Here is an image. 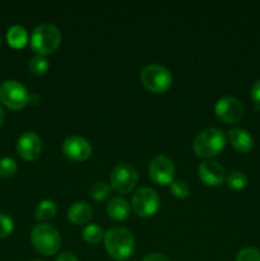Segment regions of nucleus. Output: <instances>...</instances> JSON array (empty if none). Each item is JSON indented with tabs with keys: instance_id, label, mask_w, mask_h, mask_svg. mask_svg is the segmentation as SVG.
I'll list each match as a JSON object with an SVG mask.
<instances>
[{
	"instance_id": "obj_1",
	"label": "nucleus",
	"mask_w": 260,
	"mask_h": 261,
	"mask_svg": "<svg viewBox=\"0 0 260 261\" xmlns=\"http://www.w3.org/2000/svg\"><path fill=\"white\" fill-rule=\"evenodd\" d=\"M105 246L110 256L116 260H126L132 256L135 240L132 232L124 227H112L103 236Z\"/></svg>"
},
{
	"instance_id": "obj_2",
	"label": "nucleus",
	"mask_w": 260,
	"mask_h": 261,
	"mask_svg": "<svg viewBox=\"0 0 260 261\" xmlns=\"http://www.w3.org/2000/svg\"><path fill=\"white\" fill-rule=\"evenodd\" d=\"M61 42V33L56 25L42 23L35 27L31 36V47L37 55H47L54 53Z\"/></svg>"
},
{
	"instance_id": "obj_3",
	"label": "nucleus",
	"mask_w": 260,
	"mask_h": 261,
	"mask_svg": "<svg viewBox=\"0 0 260 261\" xmlns=\"http://www.w3.org/2000/svg\"><path fill=\"white\" fill-rule=\"evenodd\" d=\"M33 246L42 255H54L61 246V237L58 229L51 224L41 223L33 227L31 232Z\"/></svg>"
},
{
	"instance_id": "obj_4",
	"label": "nucleus",
	"mask_w": 260,
	"mask_h": 261,
	"mask_svg": "<svg viewBox=\"0 0 260 261\" xmlns=\"http://www.w3.org/2000/svg\"><path fill=\"white\" fill-rule=\"evenodd\" d=\"M226 145V137L223 132L217 127H208L199 133L193 143L195 153L200 157H212L221 152Z\"/></svg>"
},
{
	"instance_id": "obj_5",
	"label": "nucleus",
	"mask_w": 260,
	"mask_h": 261,
	"mask_svg": "<svg viewBox=\"0 0 260 261\" xmlns=\"http://www.w3.org/2000/svg\"><path fill=\"white\" fill-rule=\"evenodd\" d=\"M140 81L148 91L154 92V93H162V92L167 91L172 84V74L166 66L150 64L142 70Z\"/></svg>"
},
{
	"instance_id": "obj_6",
	"label": "nucleus",
	"mask_w": 260,
	"mask_h": 261,
	"mask_svg": "<svg viewBox=\"0 0 260 261\" xmlns=\"http://www.w3.org/2000/svg\"><path fill=\"white\" fill-rule=\"evenodd\" d=\"M0 101L12 110H20L30 102L27 88L18 81H5L0 84Z\"/></svg>"
},
{
	"instance_id": "obj_7",
	"label": "nucleus",
	"mask_w": 260,
	"mask_h": 261,
	"mask_svg": "<svg viewBox=\"0 0 260 261\" xmlns=\"http://www.w3.org/2000/svg\"><path fill=\"white\" fill-rule=\"evenodd\" d=\"M111 186L117 193H129L135 188L138 182V171L132 163L122 162L119 163L112 170L110 176Z\"/></svg>"
},
{
	"instance_id": "obj_8",
	"label": "nucleus",
	"mask_w": 260,
	"mask_h": 261,
	"mask_svg": "<svg viewBox=\"0 0 260 261\" xmlns=\"http://www.w3.org/2000/svg\"><path fill=\"white\" fill-rule=\"evenodd\" d=\"M132 205L135 213L140 217L153 216L160 206V196L150 188H140L133 194Z\"/></svg>"
},
{
	"instance_id": "obj_9",
	"label": "nucleus",
	"mask_w": 260,
	"mask_h": 261,
	"mask_svg": "<svg viewBox=\"0 0 260 261\" xmlns=\"http://www.w3.org/2000/svg\"><path fill=\"white\" fill-rule=\"evenodd\" d=\"M148 173L157 185H167L173 181L175 166L168 157L162 154L154 155L148 165Z\"/></svg>"
},
{
	"instance_id": "obj_10",
	"label": "nucleus",
	"mask_w": 260,
	"mask_h": 261,
	"mask_svg": "<svg viewBox=\"0 0 260 261\" xmlns=\"http://www.w3.org/2000/svg\"><path fill=\"white\" fill-rule=\"evenodd\" d=\"M217 116L224 122H237L244 117L245 107L239 98L233 96H224L218 99L214 107Z\"/></svg>"
},
{
	"instance_id": "obj_11",
	"label": "nucleus",
	"mask_w": 260,
	"mask_h": 261,
	"mask_svg": "<svg viewBox=\"0 0 260 261\" xmlns=\"http://www.w3.org/2000/svg\"><path fill=\"white\" fill-rule=\"evenodd\" d=\"M63 152L71 161H86L92 154V145L86 138L73 135L64 140Z\"/></svg>"
},
{
	"instance_id": "obj_12",
	"label": "nucleus",
	"mask_w": 260,
	"mask_h": 261,
	"mask_svg": "<svg viewBox=\"0 0 260 261\" xmlns=\"http://www.w3.org/2000/svg\"><path fill=\"white\" fill-rule=\"evenodd\" d=\"M42 149L41 138L33 132H25L18 138L17 152L23 160L33 161L40 155Z\"/></svg>"
},
{
	"instance_id": "obj_13",
	"label": "nucleus",
	"mask_w": 260,
	"mask_h": 261,
	"mask_svg": "<svg viewBox=\"0 0 260 261\" xmlns=\"http://www.w3.org/2000/svg\"><path fill=\"white\" fill-rule=\"evenodd\" d=\"M198 175L208 186H219L224 180V168L216 161H203L198 167Z\"/></svg>"
},
{
	"instance_id": "obj_14",
	"label": "nucleus",
	"mask_w": 260,
	"mask_h": 261,
	"mask_svg": "<svg viewBox=\"0 0 260 261\" xmlns=\"http://www.w3.org/2000/svg\"><path fill=\"white\" fill-rule=\"evenodd\" d=\"M228 139L231 144L233 145L235 149L239 152L246 153L250 152L254 145V140L247 130L241 129V127H233L228 132Z\"/></svg>"
},
{
	"instance_id": "obj_15",
	"label": "nucleus",
	"mask_w": 260,
	"mask_h": 261,
	"mask_svg": "<svg viewBox=\"0 0 260 261\" xmlns=\"http://www.w3.org/2000/svg\"><path fill=\"white\" fill-rule=\"evenodd\" d=\"M93 216V209L86 201H76L68 209V218L75 224L88 223Z\"/></svg>"
},
{
	"instance_id": "obj_16",
	"label": "nucleus",
	"mask_w": 260,
	"mask_h": 261,
	"mask_svg": "<svg viewBox=\"0 0 260 261\" xmlns=\"http://www.w3.org/2000/svg\"><path fill=\"white\" fill-rule=\"evenodd\" d=\"M106 211L109 217H111L112 219L121 221V219H125L129 216V201H127L126 199L121 198V196H115V198H112L111 200L109 201Z\"/></svg>"
},
{
	"instance_id": "obj_17",
	"label": "nucleus",
	"mask_w": 260,
	"mask_h": 261,
	"mask_svg": "<svg viewBox=\"0 0 260 261\" xmlns=\"http://www.w3.org/2000/svg\"><path fill=\"white\" fill-rule=\"evenodd\" d=\"M7 41L12 47L14 48H22L23 46H25L28 41V35L27 31L22 25H12V27L8 30L7 33Z\"/></svg>"
},
{
	"instance_id": "obj_18",
	"label": "nucleus",
	"mask_w": 260,
	"mask_h": 261,
	"mask_svg": "<svg viewBox=\"0 0 260 261\" xmlns=\"http://www.w3.org/2000/svg\"><path fill=\"white\" fill-rule=\"evenodd\" d=\"M56 211H58L56 204L53 200L46 199V200L41 201L37 205V208H36V218L40 219V221H47V219H51L55 217Z\"/></svg>"
},
{
	"instance_id": "obj_19",
	"label": "nucleus",
	"mask_w": 260,
	"mask_h": 261,
	"mask_svg": "<svg viewBox=\"0 0 260 261\" xmlns=\"http://www.w3.org/2000/svg\"><path fill=\"white\" fill-rule=\"evenodd\" d=\"M103 236H105L103 231H102L101 227L96 223L88 224V226L84 227L83 229V239L86 240L88 244H92V245L98 244V242L103 239Z\"/></svg>"
},
{
	"instance_id": "obj_20",
	"label": "nucleus",
	"mask_w": 260,
	"mask_h": 261,
	"mask_svg": "<svg viewBox=\"0 0 260 261\" xmlns=\"http://www.w3.org/2000/svg\"><path fill=\"white\" fill-rule=\"evenodd\" d=\"M28 69L35 75H42L48 69V61L43 55H36L28 63Z\"/></svg>"
},
{
	"instance_id": "obj_21",
	"label": "nucleus",
	"mask_w": 260,
	"mask_h": 261,
	"mask_svg": "<svg viewBox=\"0 0 260 261\" xmlns=\"http://www.w3.org/2000/svg\"><path fill=\"white\" fill-rule=\"evenodd\" d=\"M227 184L233 190H241L247 185V176L241 171H232L227 176Z\"/></svg>"
},
{
	"instance_id": "obj_22",
	"label": "nucleus",
	"mask_w": 260,
	"mask_h": 261,
	"mask_svg": "<svg viewBox=\"0 0 260 261\" xmlns=\"http://www.w3.org/2000/svg\"><path fill=\"white\" fill-rule=\"evenodd\" d=\"M18 165L15 160L5 157L0 160V177H12L17 172Z\"/></svg>"
},
{
	"instance_id": "obj_23",
	"label": "nucleus",
	"mask_w": 260,
	"mask_h": 261,
	"mask_svg": "<svg viewBox=\"0 0 260 261\" xmlns=\"http://www.w3.org/2000/svg\"><path fill=\"white\" fill-rule=\"evenodd\" d=\"M110 191L111 189H110L109 184H106L105 181H97L91 188V195L96 200H105L110 195Z\"/></svg>"
},
{
	"instance_id": "obj_24",
	"label": "nucleus",
	"mask_w": 260,
	"mask_h": 261,
	"mask_svg": "<svg viewBox=\"0 0 260 261\" xmlns=\"http://www.w3.org/2000/svg\"><path fill=\"white\" fill-rule=\"evenodd\" d=\"M170 190L177 198H188L189 194H190V188H189L188 182L184 180H173L170 184Z\"/></svg>"
},
{
	"instance_id": "obj_25",
	"label": "nucleus",
	"mask_w": 260,
	"mask_h": 261,
	"mask_svg": "<svg viewBox=\"0 0 260 261\" xmlns=\"http://www.w3.org/2000/svg\"><path fill=\"white\" fill-rule=\"evenodd\" d=\"M236 261H260V250L255 247H245L239 251Z\"/></svg>"
},
{
	"instance_id": "obj_26",
	"label": "nucleus",
	"mask_w": 260,
	"mask_h": 261,
	"mask_svg": "<svg viewBox=\"0 0 260 261\" xmlns=\"http://www.w3.org/2000/svg\"><path fill=\"white\" fill-rule=\"evenodd\" d=\"M14 229V222L7 214L0 213V239L8 237Z\"/></svg>"
},
{
	"instance_id": "obj_27",
	"label": "nucleus",
	"mask_w": 260,
	"mask_h": 261,
	"mask_svg": "<svg viewBox=\"0 0 260 261\" xmlns=\"http://www.w3.org/2000/svg\"><path fill=\"white\" fill-rule=\"evenodd\" d=\"M142 261H171L166 255L160 254V252H152L148 254L147 256L143 257Z\"/></svg>"
},
{
	"instance_id": "obj_28",
	"label": "nucleus",
	"mask_w": 260,
	"mask_h": 261,
	"mask_svg": "<svg viewBox=\"0 0 260 261\" xmlns=\"http://www.w3.org/2000/svg\"><path fill=\"white\" fill-rule=\"evenodd\" d=\"M251 98L255 103L260 105V79L252 86L251 88Z\"/></svg>"
},
{
	"instance_id": "obj_29",
	"label": "nucleus",
	"mask_w": 260,
	"mask_h": 261,
	"mask_svg": "<svg viewBox=\"0 0 260 261\" xmlns=\"http://www.w3.org/2000/svg\"><path fill=\"white\" fill-rule=\"evenodd\" d=\"M55 261H79V260L76 259V256L73 254V252L64 251L58 255V257H56Z\"/></svg>"
},
{
	"instance_id": "obj_30",
	"label": "nucleus",
	"mask_w": 260,
	"mask_h": 261,
	"mask_svg": "<svg viewBox=\"0 0 260 261\" xmlns=\"http://www.w3.org/2000/svg\"><path fill=\"white\" fill-rule=\"evenodd\" d=\"M4 119H5V112L4 110H3V107L0 106V126H2L3 122H4Z\"/></svg>"
},
{
	"instance_id": "obj_31",
	"label": "nucleus",
	"mask_w": 260,
	"mask_h": 261,
	"mask_svg": "<svg viewBox=\"0 0 260 261\" xmlns=\"http://www.w3.org/2000/svg\"><path fill=\"white\" fill-rule=\"evenodd\" d=\"M32 261H43V260H32Z\"/></svg>"
},
{
	"instance_id": "obj_32",
	"label": "nucleus",
	"mask_w": 260,
	"mask_h": 261,
	"mask_svg": "<svg viewBox=\"0 0 260 261\" xmlns=\"http://www.w3.org/2000/svg\"><path fill=\"white\" fill-rule=\"evenodd\" d=\"M0 42H2V36H0Z\"/></svg>"
}]
</instances>
